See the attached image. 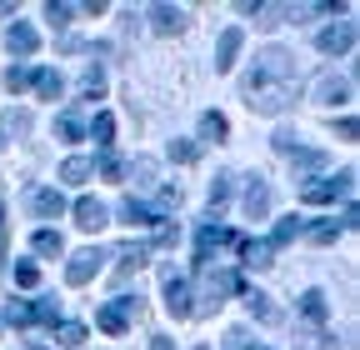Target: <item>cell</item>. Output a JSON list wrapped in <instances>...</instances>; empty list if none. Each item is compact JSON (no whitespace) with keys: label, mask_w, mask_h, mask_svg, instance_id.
<instances>
[{"label":"cell","mask_w":360,"mask_h":350,"mask_svg":"<svg viewBox=\"0 0 360 350\" xmlns=\"http://www.w3.org/2000/svg\"><path fill=\"white\" fill-rule=\"evenodd\" d=\"M90 175H96V170H90V160H85V155H70V160L60 165V181H70V186L90 181Z\"/></svg>","instance_id":"obj_28"},{"label":"cell","mask_w":360,"mask_h":350,"mask_svg":"<svg viewBox=\"0 0 360 350\" xmlns=\"http://www.w3.org/2000/svg\"><path fill=\"white\" fill-rule=\"evenodd\" d=\"M310 96L321 101V105H345V101H350V80H345V75H330V70H326L321 80H315V91H310Z\"/></svg>","instance_id":"obj_10"},{"label":"cell","mask_w":360,"mask_h":350,"mask_svg":"<svg viewBox=\"0 0 360 350\" xmlns=\"http://www.w3.org/2000/svg\"><path fill=\"white\" fill-rule=\"evenodd\" d=\"M45 15H51V25H70L75 6H65V0H51V6H45Z\"/></svg>","instance_id":"obj_38"},{"label":"cell","mask_w":360,"mask_h":350,"mask_svg":"<svg viewBox=\"0 0 360 350\" xmlns=\"http://www.w3.org/2000/svg\"><path fill=\"white\" fill-rule=\"evenodd\" d=\"M290 165H295V170H326V150H300V145H295V150H290Z\"/></svg>","instance_id":"obj_30"},{"label":"cell","mask_w":360,"mask_h":350,"mask_svg":"<svg viewBox=\"0 0 360 350\" xmlns=\"http://www.w3.org/2000/svg\"><path fill=\"white\" fill-rule=\"evenodd\" d=\"M220 245H245V235H236V231H225V226H200V235H195V266H210V255L220 250Z\"/></svg>","instance_id":"obj_5"},{"label":"cell","mask_w":360,"mask_h":350,"mask_svg":"<svg viewBox=\"0 0 360 350\" xmlns=\"http://www.w3.org/2000/svg\"><path fill=\"white\" fill-rule=\"evenodd\" d=\"M101 250H75L70 260H65V285H90L96 280V271H101Z\"/></svg>","instance_id":"obj_8"},{"label":"cell","mask_w":360,"mask_h":350,"mask_svg":"<svg viewBox=\"0 0 360 350\" xmlns=\"http://www.w3.org/2000/svg\"><path fill=\"white\" fill-rule=\"evenodd\" d=\"M56 136H60V141H85V120H80L75 110H60V115H56Z\"/></svg>","instance_id":"obj_21"},{"label":"cell","mask_w":360,"mask_h":350,"mask_svg":"<svg viewBox=\"0 0 360 350\" xmlns=\"http://www.w3.org/2000/svg\"><path fill=\"white\" fill-rule=\"evenodd\" d=\"M90 170H101L105 181H120V170H125V165H120V160H115L110 150H101V160H90Z\"/></svg>","instance_id":"obj_35"},{"label":"cell","mask_w":360,"mask_h":350,"mask_svg":"<svg viewBox=\"0 0 360 350\" xmlns=\"http://www.w3.org/2000/svg\"><path fill=\"white\" fill-rule=\"evenodd\" d=\"M295 141H300L295 130H281V136H276V150H285V155H290V150H295Z\"/></svg>","instance_id":"obj_41"},{"label":"cell","mask_w":360,"mask_h":350,"mask_svg":"<svg viewBox=\"0 0 360 350\" xmlns=\"http://www.w3.org/2000/svg\"><path fill=\"white\" fill-rule=\"evenodd\" d=\"M245 295V305H250V316L260 320V325H276L281 320V311H276V300H270L265 290H240Z\"/></svg>","instance_id":"obj_17"},{"label":"cell","mask_w":360,"mask_h":350,"mask_svg":"<svg viewBox=\"0 0 360 350\" xmlns=\"http://www.w3.org/2000/svg\"><path fill=\"white\" fill-rule=\"evenodd\" d=\"M350 186H355V170L321 175V181H305V186H300V200H305V205H335L340 195H350Z\"/></svg>","instance_id":"obj_3"},{"label":"cell","mask_w":360,"mask_h":350,"mask_svg":"<svg viewBox=\"0 0 360 350\" xmlns=\"http://www.w3.org/2000/svg\"><path fill=\"white\" fill-rule=\"evenodd\" d=\"M150 25L160 35H175V30H186V11L180 6H150Z\"/></svg>","instance_id":"obj_16"},{"label":"cell","mask_w":360,"mask_h":350,"mask_svg":"<svg viewBox=\"0 0 360 350\" xmlns=\"http://www.w3.org/2000/svg\"><path fill=\"white\" fill-rule=\"evenodd\" d=\"M335 136H340V141H355V136H360V125H355V120H340V125H335Z\"/></svg>","instance_id":"obj_42"},{"label":"cell","mask_w":360,"mask_h":350,"mask_svg":"<svg viewBox=\"0 0 360 350\" xmlns=\"http://www.w3.org/2000/svg\"><path fill=\"white\" fill-rule=\"evenodd\" d=\"M80 96H85V101H101V96H105V70H101V65H90V70L80 75Z\"/></svg>","instance_id":"obj_26"},{"label":"cell","mask_w":360,"mask_h":350,"mask_svg":"<svg viewBox=\"0 0 360 350\" xmlns=\"http://www.w3.org/2000/svg\"><path fill=\"white\" fill-rule=\"evenodd\" d=\"M90 136H96V145H101V150H110V141H115V120H110V115H96Z\"/></svg>","instance_id":"obj_32"},{"label":"cell","mask_w":360,"mask_h":350,"mask_svg":"<svg viewBox=\"0 0 360 350\" xmlns=\"http://www.w3.org/2000/svg\"><path fill=\"white\" fill-rule=\"evenodd\" d=\"M25 85H30V65H11V70H6V91H11V96H20Z\"/></svg>","instance_id":"obj_36"},{"label":"cell","mask_w":360,"mask_h":350,"mask_svg":"<svg viewBox=\"0 0 360 350\" xmlns=\"http://www.w3.org/2000/svg\"><path fill=\"white\" fill-rule=\"evenodd\" d=\"M30 316L40 325H56V300H30Z\"/></svg>","instance_id":"obj_39"},{"label":"cell","mask_w":360,"mask_h":350,"mask_svg":"<svg viewBox=\"0 0 360 350\" xmlns=\"http://www.w3.org/2000/svg\"><path fill=\"white\" fill-rule=\"evenodd\" d=\"M300 320H310V325L326 320V295H321V290H305V295H300Z\"/></svg>","instance_id":"obj_22"},{"label":"cell","mask_w":360,"mask_h":350,"mask_svg":"<svg viewBox=\"0 0 360 350\" xmlns=\"http://www.w3.org/2000/svg\"><path fill=\"white\" fill-rule=\"evenodd\" d=\"M15 285H40V266H30V260H20V266H15Z\"/></svg>","instance_id":"obj_40"},{"label":"cell","mask_w":360,"mask_h":350,"mask_svg":"<svg viewBox=\"0 0 360 350\" xmlns=\"http://www.w3.org/2000/svg\"><path fill=\"white\" fill-rule=\"evenodd\" d=\"M130 316H141V295H115L110 305H101V311H96V325H101L105 335H125Z\"/></svg>","instance_id":"obj_4"},{"label":"cell","mask_w":360,"mask_h":350,"mask_svg":"<svg viewBox=\"0 0 360 350\" xmlns=\"http://www.w3.org/2000/svg\"><path fill=\"white\" fill-rule=\"evenodd\" d=\"M150 266V245H120V276Z\"/></svg>","instance_id":"obj_23"},{"label":"cell","mask_w":360,"mask_h":350,"mask_svg":"<svg viewBox=\"0 0 360 350\" xmlns=\"http://www.w3.org/2000/svg\"><path fill=\"white\" fill-rule=\"evenodd\" d=\"M175 165H191V160H200V145L195 141H170V150H165Z\"/></svg>","instance_id":"obj_31"},{"label":"cell","mask_w":360,"mask_h":350,"mask_svg":"<svg viewBox=\"0 0 360 350\" xmlns=\"http://www.w3.org/2000/svg\"><path fill=\"white\" fill-rule=\"evenodd\" d=\"M150 350H175V345H170L165 335H155V340H150Z\"/></svg>","instance_id":"obj_43"},{"label":"cell","mask_w":360,"mask_h":350,"mask_svg":"<svg viewBox=\"0 0 360 350\" xmlns=\"http://www.w3.org/2000/svg\"><path fill=\"white\" fill-rule=\"evenodd\" d=\"M30 350H45V345H30Z\"/></svg>","instance_id":"obj_45"},{"label":"cell","mask_w":360,"mask_h":350,"mask_svg":"<svg viewBox=\"0 0 360 350\" xmlns=\"http://www.w3.org/2000/svg\"><path fill=\"white\" fill-rule=\"evenodd\" d=\"M245 215L250 221H265L270 215V186L260 181V175H250V186H245Z\"/></svg>","instance_id":"obj_13"},{"label":"cell","mask_w":360,"mask_h":350,"mask_svg":"<svg viewBox=\"0 0 360 350\" xmlns=\"http://www.w3.org/2000/svg\"><path fill=\"white\" fill-rule=\"evenodd\" d=\"M340 231H345L340 221H321V226H310V240H315V245H330Z\"/></svg>","instance_id":"obj_37"},{"label":"cell","mask_w":360,"mask_h":350,"mask_svg":"<svg viewBox=\"0 0 360 350\" xmlns=\"http://www.w3.org/2000/svg\"><path fill=\"white\" fill-rule=\"evenodd\" d=\"M205 205H210V221H215V215H220L225 205H231V175H215V181H210V195H205Z\"/></svg>","instance_id":"obj_20"},{"label":"cell","mask_w":360,"mask_h":350,"mask_svg":"<svg viewBox=\"0 0 360 350\" xmlns=\"http://www.w3.org/2000/svg\"><path fill=\"white\" fill-rule=\"evenodd\" d=\"M355 46V25L350 20H335V25H326L321 35H315V51L321 56H345Z\"/></svg>","instance_id":"obj_6"},{"label":"cell","mask_w":360,"mask_h":350,"mask_svg":"<svg viewBox=\"0 0 360 350\" xmlns=\"http://www.w3.org/2000/svg\"><path fill=\"white\" fill-rule=\"evenodd\" d=\"M30 210L40 215V221H56V215H65V195L51 190V186H40V190H30Z\"/></svg>","instance_id":"obj_11"},{"label":"cell","mask_w":360,"mask_h":350,"mask_svg":"<svg viewBox=\"0 0 360 350\" xmlns=\"http://www.w3.org/2000/svg\"><path fill=\"white\" fill-rule=\"evenodd\" d=\"M245 96H250V110H260V115L290 110L295 105V56L281 46H265L255 56V70L245 75Z\"/></svg>","instance_id":"obj_1"},{"label":"cell","mask_w":360,"mask_h":350,"mask_svg":"<svg viewBox=\"0 0 360 350\" xmlns=\"http://www.w3.org/2000/svg\"><path fill=\"white\" fill-rule=\"evenodd\" d=\"M120 175H135V181H141V186H146V181H150V175H155V160H150V155H135V160H130V165H125Z\"/></svg>","instance_id":"obj_34"},{"label":"cell","mask_w":360,"mask_h":350,"mask_svg":"<svg viewBox=\"0 0 360 350\" xmlns=\"http://www.w3.org/2000/svg\"><path fill=\"white\" fill-rule=\"evenodd\" d=\"M295 235H300V215H285V221H281L276 231H270V245H276V250H281V245H290Z\"/></svg>","instance_id":"obj_29"},{"label":"cell","mask_w":360,"mask_h":350,"mask_svg":"<svg viewBox=\"0 0 360 350\" xmlns=\"http://www.w3.org/2000/svg\"><path fill=\"white\" fill-rule=\"evenodd\" d=\"M236 290H245V280L236 276V271H215V266H200V295H191V300H200L191 316H210V311H220L225 305V295H236Z\"/></svg>","instance_id":"obj_2"},{"label":"cell","mask_w":360,"mask_h":350,"mask_svg":"<svg viewBox=\"0 0 360 350\" xmlns=\"http://www.w3.org/2000/svg\"><path fill=\"white\" fill-rule=\"evenodd\" d=\"M240 255H245V266H255V271L276 266V245H270V240H245V245H240Z\"/></svg>","instance_id":"obj_18"},{"label":"cell","mask_w":360,"mask_h":350,"mask_svg":"<svg viewBox=\"0 0 360 350\" xmlns=\"http://www.w3.org/2000/svg\"><path fill=\"white\" fill-rule=\"evenodd\" d=\"M0 250H6V205H0Z\"/></svg>","instance_id":"obj_44"},{"label":"cell","mask_w":360,"mask_h":350,"mask_svg":"<svg viewBox=\"0 0 360 350\" xmlns=\"http://www.w3.org/2000/svg\"><path fill=\"white\" fill-rule=\"evenodd\" d=\"M240 25H231V30H220V40H215V70H231L236 65V56H240Z\"/></svg>","instance_id":"obj_12"},{"label":"cell","mask_w":360,"mask_h":350,"mask_svg":"<svg viewBox=\"0 0 360 350\" xmlns=\"http://www.w3.org/2000/svg\"><path fill=\"white\" fill-rule=\"evenodd\" d=\"M6 320H11V325H35L30 300H6Z\"/></svg>","instance_id":"obj_33"},{"label":"cell","mask_w":360,"mask_h":350,"mask_svg":"<svg viewBox=\"0 0 360 350\" xmlns=\"http://www.w3.org/2000/svg\"><path fill=\"white\" fill-rule=\"evenodd\" d=\"M51 330H56V345H70V350L85 345V325H80V320H56Z\"/></svg>","instance_id":"obj_25"},{"label":"cell","mask_w":360,"mask_h":350,"mask_svg":"<svg viewBox=\"0 0 360 350\" xmlns=\"http://www.w3.org/2000/svg\"><path fill=\"white\" fill-rule=\"evenodd\" d=\"M30 85L45 96V101H60V91H65V80H60V70H30Z\"/></svg>","instance_id":"obj_19"},{"label":"cell","mask_w":360,"mask_h":350,"mask_svg":"<svg viewBox=\"0 0 360 350\" xmlns=\"http://www.w3.org/2000/svg\"><path fill=\"white\" fill-rule=\"evenodd\" d=\"M35 46H40V35H35L25 20H15V25L6 30V51H11V56H35Z\"/></svg>","instance_id":"obj_14"},{"label":"cell","mask_w":360,"mask_h":350,"mask_svg":"<svg viewBox=\"0 0 360 350\" xmlns=\"http://www.w3.org/2000/svg\"><path fill=\"white\" fill-rule=\"evenodd\" d=\"M30 245H35V255H65L60 231H35V235H30Z\"/></svg>","instance_id":"obj_27"},{"label":"cell","mask_w":360,"mask_h":350,"mask_svg":"<svg viewBox=\"0 0 360 350\" xmlns=\"http://www.w3.org/2000/svg\"><path fill=\"white\" fill-rule=\"evenodd\" d=\"M75 226H80V231H105V226H110V210H105L96 195H80V200H75Z\"/></svg>","instance_id":"obj_9"},{"label":"cell","mask_w":360,"mask_h":350,"mask_svg":"<svg viewBox=\"0 0 360 350\" xmlns=\"http://www.w3.org/2000/svg\"><path fill=\"white\" fill-rule=\"evenodd\" d=\"M225 136H231L225 115H220V110H205V115H200V141H225Z\"/></svg>","instance_id":"obj_24"},{"label":"cell","mask_w":360,"mask_h":350,"mask_svg":"<svg viewBox=\"0 0 360 350\" xmlns=\"http://www.w3.org/2000/svg\"><path fill=\"white\" fill-rule=\"evenodd\" d=\"M120 221H125V226H160V215H155L146 200L125 195V200H120Z\"/></svg>","instance_id":"obj_15"},{"label":"cell","mask_w":360,"mask_h":350,"mask_svg":"<svg viewBox=\"0 0 360 350\" xmlns=\"http://www.w3.org/2000/svg\"><path fill=\"white\" fill-rule=\"evenodd\" d=\"M165 311L175 320H191V280L175 271H165Z\"/></svg>","instance_id":"obj_7"}]
</instances>
